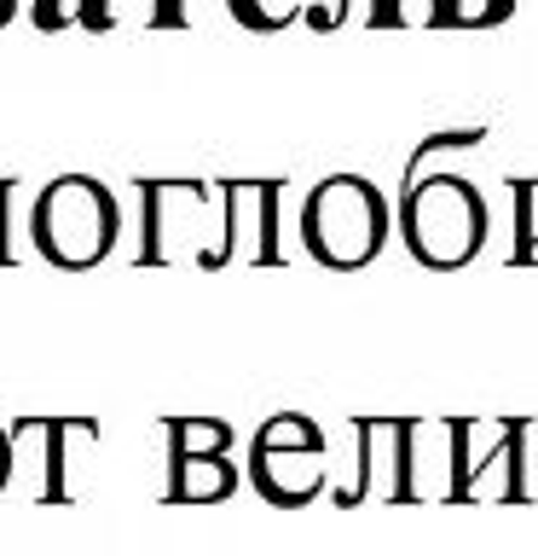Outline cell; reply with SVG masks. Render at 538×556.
Wrapping results in <instances>:
<instances>
[{
	"mask_svg": "<svg viewBox=\"0 0 538 556\" xmlns=\"http://www.w3.org/2000/svg\"><path fill=\"white\" fill-rule=\"evenodd\" d=\"M226 12H232L249 35H278L307 12V0H226Z\"/></svg>",
	"mask_w": 538,
	"mask_h": 556,
	"instance_id": "obj_12",
	"label": "cell"
},
{
	"mask_svg": "<svg viewBox=\"0 0 538 556\" xmlns=\"http://www.w3.org/2000/svg\"><path fill=\"white\" fill-rule=\"evenodd\" d=\"M249 486L267 504H312L330 486V441L307 412H278L249 441Z\"/></svg>",
	"mask_w": 538,
	"mask_h": 556,
	"instance_id": "obj_4",
	"label": "cell"
},
{
	"mask_svg": "<svg viewBox=\"0 0 538 556\" xmlns=\"http://www.w3.org/2000/svg\"><path fill=\"white\" fill-rule=\"evenodd\" d=\"M510 191H515V243H510V261H515V267H533V261H538V180L515 174Z\"/></svg>",
	"mask_w": 538,
	"mask_h": 556,
	"instance_id": "obj_11",
	"label": "cell"
},
{
	"mask_svg": "<svg viewBox=\"0 0 538 556\" xmlns=\"http://www.w3.org/2000/svg\"><path fill=\"white\" fill-rule=\"evenodd\" d=\"M93 417H24L12 424V446H41V504L76 498V476H69V452L76 441H93Z\"/></svg>",
	"mask_w": 538,
	"mask_h": 556,
	"instance_id": "obj_8",
	"label": "cell"
},
{
	"mask_svg": "<svg viewBox=\"0 0 538 556\" xmlns=\"http://www.w3.org/2000/svg\"><path fill=\"white\" fill-rule=\"evenodd\" d=\"M145 24H156V29H185L191 24V7H185V0H156V7L145 12Z\"/></svg>",
	"mask_w": 538,
	"mask_h": 556,
	"instance_id": "obj_17",
	"label": "cell"
},
{
	"mask_svg": "<svg viewBox=\"0 0 538 556\" xmlns=\"http://www.w3.org/2000/svg\"><path fill=\"white\" fill-rule=\"evenodd\" d=\"M486 139V128H463V134H423L417 139V151H411V163H406V186H417L423 180V163L434 151H469V146H481Z\"/></svg>",
	"mask_w": 538,
	"mask_h": 556,
	"instance_id": "obj_13",
	"label": "cell"
},
{
	"mask_svg": "<svg viewBox=\"0 0 538 556\" xmlns=\"http://www.w3.org/2000/svg\"><path fill=\"white\" fill-rule=\"evenodd\" d=\"M510 17L515 0H428V29H492Z\"/></svg>",
	"mask_w": 538,
	"mask_h": 556,
	"instance_id": "obj_9",
	"label": "cell"
},
{
	"mask_svg": "<svg viewBox=\"0 0 538 556\" xmlns=\"http://www.w3.org/2000/svg\"><path fill=\"white\" fill-rule=\"evenodd\" d=\"M359 24L364 29H399V24H406V7H399V0H364Z\"/></svg>",
	"mask_w": 538,
	"mask_h": 556,
	"instance_id": "obj_16",
	"label": "cell"
},
{
	"mask_svg": "<svg viewBox=\"0 0 538 556\" xmlns=\"http://www.w3.org/2000/svg\"><path fill=\"white\" fill-rule=\"evenodd\" d=\"M168 498L174 504H215L238 493L232 424L226 417H168Z\"/></svg>",
	"mask_w": 538,
	"mask_h": 556,
	"instance_id": "obj_5",
	"label": "cell"
},
{
	"mask_svg": "<svg viewBox=\"0 0 538 556\" xmlns=\"http://www.w3.org/2000/svg\"><path fill=\"white\" fill-rule=\"evenodd\" d=\"M29 17L35 29H104L111 24V0H35Z\"/></svg>",
	"mask_w": 538,
	"mask_h": 556,
	"instance_id": "obj_10",
	"label": "cell"
},
{
	"mask_svg": "<svg viewBox=\"0 0 538 556\" xmlns=\"http://www.w3.org/2000/svg\"><path fill=\"white\" fill-rule=\"evenodd\" d=\"M12 17H17V0H0V29H7Z\"/></svg>",
	"mask_w": 538,
	"mask_h": 556,
	"instance_id": "obj_19",
	"label": "cell"
},
{
	"mask_svg": "<svg viewBox=\"0 0 538 556\" xmlns=\"http://www.w3.org/2000/svg\"><path fill=\"white\" fill-rule=\"evenodd\" d=\"M486 238H492V203L463 174H423L399 191V243L428 273H463L475 267Z\"/></svg>",
	"mask_w": 538,
	"mask_h": 556,
	"instance_id": "obj_2",
	"label": "cell"
},
{
	"mask_svg": "<svg viewBox=\"0 0 538 556\" xmlns=\"http://www.w3.org/2000/svg\"><path fill=\"white\" fill-rule=\"evenodd\" d=\"M302 17H307V29H319V35H330V29H342L347 17H354V0H330V7H307Z\"/></svg>",
	"mask_w": 538,
	"mask_h": 556,
	"instance_id": "obj_15",
	"label": "cell"
},
{
	"mask_svg": "<svg viewBox=\"0 0 538 556\" xmlns=\"http://www.w3.org/2000/svg\"><path fill=\"white\" fill-rule=\"evenodd\" d=\"M12 203H17V180L0 174V267L17 261V238H12Z\"/></svg>",
	"mask_w": 538,
	"mask_h": 556,
	"instance_id": "obj_14",
	"label": "cell"
},
{
	"mask_svg": "<svg viewBox=\"0 0 538 556\" xmlns=\"http://www.w3.org/2000/svg\"><path fill=\"white\" fill-rule=\"evenodd\" d=\"M278 203H284V180H220V250L215 267L232 261H267L278 267Z\"/></svg>",
	"mask_w": 538,
	"mask_h": 556,
	"instance_id": "obj_7",
	"label": "cell"
},
{
	"mask_svg": "<svg viewBox=\"0 0 538 556\" xmlns=\"http://www.w3.org/2000/svg\"><path fill=\"white\" fill-rule=\"evenodd\" d=\"M12 469H17V446H12V429L0 424V493L12 486Z\"/></svg>",
	"mask_w": 538,
	"mask_h": 556,
	"instance_id": "obj_18",
	"label": "cell"
},
{
	"mask_svg": "<svg viewBox=\"0 0 538 556\" xmlns=\"http://www.w3.org/2000/svg\"><path fill=\"white\" fill-rule=\"evenodd\" d=\"M394 203L364 174H324L302 198V250L330 273H359L388 250Z\"/></svg>",
	"mask_w": 538,
	"mask_h": 556,
	"instance_id": "obj_3",
	"label": "cell"
},
{
	"mask_svg": "<svg viewBox=\"0 0 538 556\" xmlns=\"http://www.w3.org/2000/svg\"><path fill=\"white\" fill-rule=\"evenodd\" d=\"M29 243L47 267L93 273L121 243V198L99 174H52L29 203Z\"/></svg>",
	"mask_w": 538,
	"mask_h": 556,
	"instance_id": "obj_1",
	"label": "cell"
},
{
	"mask_svg": "<svg viewBox=\"0 0 538 556\" xmlns=\"http://www.w3.org/2000/svg\"><path fill=\"white\" fill-rule=\"evenodd\" d=\"M417 434H423V417H354L359 476L336 486L342 510L364 498H417Z\"/></svg>",
	"mask_w": 538,
	"mask_h": 556,
	"instance_id": "obj_6",
	"label": "cell"
}]
</instances>
